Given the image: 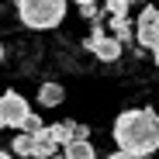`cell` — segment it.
<instances>
[{"label": "cell", "instance_id": "1", "mask_svg": "<svg viewBox=\"0 0 159 159\" xmlns=\"http://www.w3.org/2000/svg\"><path fill=\"white\" fill-rule=\"evenodd\" d=\"M114 142L121 152H131V156H152L159 149V114L152 111H125L118 114L114 121Z\"/></svg>", "mask_w": 159, "mask_h": 159}, {"label": "cell", "instance_id": "2", "mask_svg": "<svg viewBox=\"0 0 159 159\" xmlns=\"http://www.w3.org/2000/svg\"><path fill=\"white\" fill-rule=\"evenodd\" d=\"M17 17L35 31H48L66 17V0H17Z\"/></svg>", "mask_w": 159, "mask_h": 159}, {"label": "cell", "instance_id": "3", "mask_svg": "<svg viewBox=\"0 0 159 159\" xmlns=\"http://www.w3.org/2000/svg\"><path fill=\"white\" fill-rule=\"evenodd\" d=\"M28 114H31V107H28V100H24L21 93L11 90V93L0 97V121H4V125H11V128H24Z\"/></svg>", "mask_w": 159, "mask_h": 159}, {"label": "cell", "instance_id": "4", "mask_svg": "<svg viewBox=\"0 0 159 159\" xmlns=\"http://www.w3.org/2000/svg\"><path fill=\"white\" fill-rule=\"evenodd\" d=\"M139 45L156 48L159 45V7H145L139 17Z\"/></svg>", "mask_w": 159, "mask_h": 159}, {"label": "cell", "instance_id": "5", "mask_svg": "<svg viewBox=\"0 0 159 159\" xmlns=\"http://www.w3.org/2000/svg\"><path fill=\"white\" fill-rule=\"evenodd\" d=\"M87 45L93 48V56H97L100 62H114V59L121 56V42H118L114 35L107 38L100 28H93V31H90V42H87Z\"/></svg>", "mask_w": 159, "mask_h": 159}, {"label": "cell", "instance_id": "6", "mask_svg": "<svg viewBox=\"0 0 159 159\" xmlns=\"http://www.w3.org/2000/svg\"><path fill=\"white\" fill-rule=\"evenodd\" d=\"M56 149H59V142L48 135V125H45V131H38V135H35L31 156H35V159H52V156H56Z\"/></svg>", "mask_w": 159, "mask_h": 159}, {"label": "cell", "instance_id": "7", "mask_svg": "<svg viewBox=\"0 0 159 159\" xmlns=\"http://www.w3.org/2000/svg\"><path fill=\"white\" fill-rule=\"evenodd\" d=\"M62 97H66V90L59 83H42L38 87V104H42V107H59Z\"/></svg>", "mask_w": 159, "mask_h": 159}, {"label": "cell", "instance_id": "8", "mask_svg": "<svg viewBox=\"0 0 159 159\" xmlns=\"http://www.w3.org/2000/svg\"><path fill=\"white\" fill-rule=\"evenodd\" d=\"M62 152H66V159H93V145L87 139H73Z\"/></svg>", "mask_w": 159, "mask_h": 159}, {"label": "cell", "instance_id": "9", "mask_svg": "<svg viewBox=\"0 0 159 159\" xmlns=\"http://www.w3.org/2000/svg\"><path fill=\"white\" fill-rule=\"evenodd\" d=\"M73 128H76V125H69V121H59V125H48V135H52V139H56V142L66 149V145L73 142Z\"/></svg>", "mask_w": 159, "mask_h": 159}, {"label": "cell", "instance_id": "10", "mask_svg": "<svg viewBox=\"0 0 159 159\" xmlns=\"http://www.w3.org/2000/svg\"><path fill=\"white\" fill-rule=\"evenodd\" d=\"M111 31H114V38H118L121 45L131 38V21H128V14H125V17H111Z\"/></svg>", "mask_w": 159, "mask_h": 159}, {"label": "cell", "instance_id": "11", "mask_svg": "<svg viewBox=\"0 0 159 159\" xmlns=\"http://www.w3.org/2000/svg\"><path fill=\"white\" fill-rule=\"evenodd\" d=\"M31 149H35V135H28V131L14 135V152L17 156H31Z\"/></svg>", "mask_w": 159, "mask_h": 159}, {"label": "cell", "instance_id": "12", "mask_svg": "<svg viewBox=\"0 0 159 159\" xmlns=\"http://www.w3.org/2000/svg\"><path fill=\"white\" fill-rule=\"evenodd\" d=\"M128 4H131V0H107V14L111 17H125L128 14Z\"/></svg>", "mask_w": 159, "mask_h": 159}, {"label": "cell", "instance_id": "13", "mask_svg": "<svg viewBox=\"0 0 159 159\" xmlns=\"http://www.w3.org/2000/svg\"><path fill=\"white\" fill-rule=\"evenodd\" d=\"M21 131H28V135H38V131H45V125H42V118L38 114H28V121H24V128Z\"/></svg>", "mask_w": 159, "mask_h": 159}, {"label": "cell", "instance_id": "14", "mask_svg": "<svg viewBox=\"0 0 159 159\" xmlns=\"http://www.w3.org/2000/svg\"><path fill=\"white\" fill-rule=\"evenodd\" d=\"M87 135H90L87 125H76V128H73V139H87Z\"/></svg>", "mask_w": 159, "mask_h": 159}, {"label": "cell", "instance_id": "15", "mask_svg": "<svg viewBox=\"0 0 159 159\" xmlns=\"http://www.w3.org/2000/svg\"><path fill=\"white\" fill-rule=\"evenodd\" d=\"M80 11H83V17H87V21H90V17H97V7H93V4H87V7H80Z\"/></svg>", "mask_w": 159, "mask_h": 159}, {"label": "cell", "instance_id": "16", "mask_svg": "<svg viewBox=\"0 0 159 159\" xmlns=\"http://www.w3.org/2000/svg\"><path fill=\"white\" fill-rule=\"evenodd\" d=\"M107 159H139V156H131V152H121V149H118V152H111Z\"/></svg>", "mask_w": 159, "mask_h": 159}, {"label": "cell", "instance_id": "17", "mask_svg": "<svg viewBox=\"0 0 159 159\" xmlns=\"http://www.w3.org/2000/svg\"><path fill=\"white\" fill-rule=\"evenodd\" d=\"M76 4H80V7H87V4H97V0H76Z\"/></svg>", "mask_w": 159, "mask_h": 159}, {"label": "cell", "instance_id": "18", "mask_svg": "<svg viewBox=\"0 0 159 159\" xmlns=\"http://www.w3.org/2000/svg\"><path fill=\"white\" fill-rule=\"evenodd\" d=\"M0 159H11V152H4V149H0Z\"/></svg>", "mask_w": 159, "mask_h": 159}, {"label": "cell", "instance_id": "19", "mask_svg": "<svg viewBox=\"0 0 159 159\" xmlns=\"http://www.w3.org/2000/svg\"><path fill=\"white\" fill-rule=\"evenodd\" d=\"M152 56H156V62H159V45H156V48H152Z\"/></svg>", "mask_w": 159, "mask_h": 159}, {"label": "cell", "instance_id": "20", "mask_svg": "<svg viewBox=\"0 0 159 159\" xmlns=\"http://www.w3.org/2000/svg\"><path fill=\"white\" fill-rule=\"evenodd\" d=\"M52 159H66V152H62V156H52Z\"/></svg>", "mask_w": 159, "mask_h": 159}, {"label": "cell", "instance_id": "21", "mask_svg": "<svg viewBox=\"0 0 159 159\" xmlns=\"http://www.w3.org/2000/svg\"><path fill=\"white\" fill-rule=\"evenodd\" d=\"M0 59H4V45H0Z\"/></svg>", "mask_w": 159, "mask_h": 159}, {"label": "cell", "instance_id": "22", "mask_svg": "<svg viewBox=\"0 0 159 159\" xmlns=\"http://www.w3.org/2000/svg\"><path fill=\"white\" fill-rule=\"evenodd\" d=\"M0 128H7V125H4V121H0Z\"/></svg>", "mask_w": 159, "mask_h": 159}]
</instances>
